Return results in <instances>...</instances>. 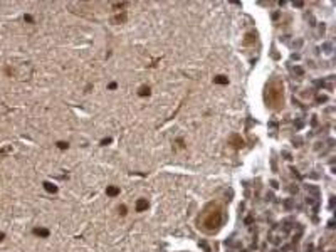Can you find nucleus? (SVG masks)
<instances>
[{"instance_id": "nucleus-3", "label": "nucleus", "mask_w": 336, "mask_h": 252, "mask_svg": "<svg viewBox=\"0 0 336 252\" xmlns=\"http://www.w3.org/2000/svg\"><path fill=\"white\" fill-rule=\"evenodd\" d=\"M44 190L49 193H55L57 192V187H55L54 183H51V182H44Z\"/></svg>"}, {"instance_id": "nucleus-1", "label": "nucleus", "mask_w": 336, "mask_h": 252, "mask_svg": "<svg viewBox=\"0 0 336 252\" xmlns=\"http://www.w3.org/2000/svg\"><path fill=\"white\" fill-rule=\"evenodd\" d=\"M224 218H225V209H224V203L219 200H213L210 203L202 209V212L197 217V227L200 230L207 232V234H213L217 232L219 229L224 224Z\"/></svg>"}, {"instance_id": "nucleus-7", "label": "nucleus", "mask_w": 336, "mask_h": 252, "mask_svg": "<svg viewBox=\"0 0 336 252\" xmlns=\"http://www.w3.org/2000/svg\"><path fill=\"white\" fill-rule=\"evenodd\" d=\"M106 193H108V195H111V197H114V195H118V193H119V190L116 187H108Z\"/></svg>"}, {"instance_id": "nucleus-13", "label": "nucleus", "mask_w": 336, "mask_h": 252, "mask_svg": "<svg viewBox=\"0 0 336 252\" xmlns=\"http://www.w3.org/2000/svg\"><path fill=\"white\" fill-rule=\"evenodd\" d=\"M4 239H5V234H2V232H0V242H2Z\"/></svg>"}, {"instance_id": "nucleus-5", "label": "nucleus", "mask_w": 336, "mask_h": 252, "mask_svg": "<svg viewBox=\"0 0 336 252\" xmlns=\"http://www.w3.org/2000/svg\"><path fill=\"white\" fill-rule=\"evenodd\" d=\"M34 234L35 235H40V237H49V230L47 229H34Z\"/></svg>"}, {"instance_id": "nucleus-2", "label": "nucleus", "mask_w": 336, "mask_h": 252, "mask_svg": "<svg viewBox=\"0 0 336 252\" xmlns=\"http://www.w3.org/2000/svg\"><path fill=\"white\" fill-rule=\"evenodd\" d=\"M264 101L267 104V108L271 109H281L282 104H284V84H282L281 79H271V81L266 84V89H264Z\"/></svg>"}, {"instance_id": "nucleus-10", "label": "nucleus", "mask_w": 336, "mask_h": 252, "mask_svg": "<svg viewBox=\"0 0 336 252\" xmlns=\"http://www.w3.org/2000/svg\"><path fill=\"white\" fill-rule=\"evenodd\" d=\"M57 148H59V150H67L69 143H66V141H59V143H57Z\"/></svg>"}, {"instance_id": "nucleus-6", "label": "nucleus", "mask_w": 336, "mask_h": 252, "mask_svg": "<svg viewBox=\"0 0 336 252\" xmlns=\"http://www.w3.org/2000/svg\"><path fill=\"white\" fill-rule=\"evenodd\" d=\"M213 82H217V84H227L229 79H227L225 76H215L213 77Z\"/></svg>"}, {"instance_id": "nucleus-11", "label": "nucleus", "mask_w": 336, "mask_h": 252, "mask_svg": "<svg viewBox=\"0 0 336 252\" xmlns=\"http://www.w3.org/2000/svg\"><path fill=\"white\" fill-rule=\"evenodd\" d=\"M24 20H25V22H30V24H32V22H34V19H32V15H27V13H25V15H24Z\"/></svg>"}, {"instance_id": "nucleus-12", "label": "nucleus", "mask_w": 336, "mask_h": 252, "mask_svg": "<svg viewBox=\"0 0 336 252\" xmlns=\"http://www.w3.org/2000/svg\"><path fill=\"white\" fill-rule=\"evenodd\" d=\"M119 212H121V215H126V207H119Z\"/></svg>"}, {"instance_id": "nucleus-9", "label": "nucleus", "mask_w": 336, "mask_h": 252, "mask_svg": "<svg viewBox=\"0 0 336 252\" xmlns=\"http://www.w3.org/2000/svg\"><path fill=\"white\" fill-rule=\"evenodd\" d=\"M232 141H235V148H240V146H244V141L239 140V136H232Z\"/></svg>"}, {"instance_id": "nucleus-4", "label": "nucleus", "mask_w": 336, "mask_h": 252, "mask_svg": "<svg viewBox=\"0 0 336 252\" xmlns=\"http://www.w3.org/2000/svg\"><path fill=\"white\" fill-rule=\"evenodd\" d=\"M145 209H148V200H138L136 210H138V212H143Z\"/></svg>"}, {"instance_id": "nucleus-8", "label": "nucleus", "mask_w": 336, "mask_h": 252, "mask_svg": "<svg viewBox=\"0 0 336 252\" xmlns=\"http://www.w3.org/2000/svg\"><path fill=\"white\" fill-rule=\"evenodd\" d=\"M138 94H140V96H143V98H145V96H150V87H148V86H143Z\"/></svg>"}]
</instances>
